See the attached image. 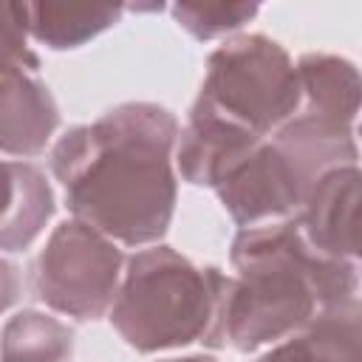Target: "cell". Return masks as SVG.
<instances>
[{"mask_svg":"<svg viewBox=\"0 0 362 362\" xmlns=\"http://www.w3.org/2000/svg\"><path fill=\"white\" fill-rule=\"evenodd\" d=\"M170 362H215L209 356H189V359H170Z\"/></svg>","mask_w":362,"mask_h":362,"instance_id":"8fae6325","label":"cell"},{"mask_svg":"<svg viewBox=\"0 0 362 362\" xmlns=\"http://www.w3.org/2000/svg\"><path fill=\"white\" fill-rule=\"evenodd\" d=\"M257 6H238V3H181L173 8L175 20L192 31L195 37H215L221 31L238 28L246 17H252Z\"/></svg>","mask_w":362,"mask_h":362,"instance_id":"30bf717a","label":"cell"},{"mask_svg":"<svg viewBox=\"0 0 362 362\" xmlns=\"http://www.w3.org/2000/svg\"><path fill=\"white\" fill-rule=\"evenodd\" d=\"M173 139L175 119L153 105L116 107L96 124L71 130L54 150L68 206L124 243L156 240L175 201Z\"/></svg>","mask_w":362,"mask_h":362,"instance_id":"6da1fadb","label":"cell"},{"mask_svg":"<svg viewBox=\"0 0 362 362\" xmlns=\"http://www.w3.org/2000/svg\"><path fill=\"white\" fill-rule=\"evenodd\" d=\"M23 342L6 337V362H59L71 354V331L51 317L25 311L6 325Z\"/></svg>","mask_w":362,"mask_h":362,"instance_id":"9c48e42d","label":"cell"},{"mask_svg":"<svg viewBox=\"0 0 362 362\" xmlns=\"http://www.w3.org/2000/svg\"><path fill=\"white\" fill-rule=\"evenodd\" d=\"M260 362H362V303L328 305L317 322Z\"/></svg>","mask_w":362,"mask_h":362,"instance_id":"52a82bcc","label":"cell"},{"mask_svg":"<svg viewBox=\"0 0 362 362\" xmlns=\"http://www.w3.org/2000/svg\"><path fill=\"white\" fill-rule=\"evenodd\" d=\"M238 280L221 274L209 345L252 351L303 325L314 305H337L356 288L354 269L320 252L300 223L246 229L235 240Z\"/></svg>","mask_w":362,"mask_h":362,"instance_id":"7a4b0ae2","label":"cell"},{"mask_svg":"<svg viewBox=\"0 0 362 362\" xmlns=\"http://www.w3.org/2000/svg\"><path fill=\"white\" fill-rule=\"evenodd\" d=\"M14 11L20 14L23 28H28L37 40L51 42L54 48H68L107 28L122 8L88 3H28L14 6Z\"/></svg>","mask_w":362,"mask_h":362,"instance_id":"ba28073f","label":"cell"},{"mask_svg":"<svg viewBox=\"0 0 362 362\" xmlns=\"http://www.w3.org/2000/svg\"><path fill=\"white\" fill-rule=\"evenodd\" d=\"M305 204L300 226L308 240L348 266L351 260L362 266V170L339 167L325 173Z\"/></svg>","mask_w":362,"mask_h":362,"instance_id":"8992f818","label":"cell"},{"mask_svg":"<svg viewBox=\"0 0 362 362\" xmlns=\"http://www.w3.org/2000/svg\"><path fill=\"white\" fill-rule=\"evenodd\" d=\"M119 252L85 221L62 223L31 269L34 297L74 314L99 317L116 294Z\"/></svg>","mask_w":362,"mask_h":362,"instance_id":"5b68a950","label":"cell"},{"mask_svg":"<svg viewBox=\"0 0 362 362\" xmlns=\"http://www.w3.org/2000/svg\"><path fill=\"white\" fill-rule=\"evenodd\" d=\"M218 269H195L173 249H147L130 260L113 303V325L139 351L206 337L218 305Z\"/></svg>","mask_w":362,"mask_h":362,"instance_id":"3957f363","label":"cell"},{"mask_svg":"<svg viewBox=\"0 0 362 362\" xmlns=\"http://www.w3.org/2000/svg\"><path fill=\"white\" fill-rule=\"evenodd\" d=\"M300 102V74L286 51L266 37H240L209 57L195 107L263 139Z\"/></svg>","mask_w":362,"mask_h":362,"instance_id":"277c9868","label":"cell"}]
</instances>
